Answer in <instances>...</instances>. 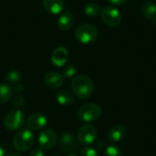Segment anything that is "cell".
I'll use <instances>...</instances> for the list:
<instances>
[{"label":"cell","mask_w":156,"mask_h":156,"mask_svg":"<svg viewBox=\"0 0 156 156\" xmlns=\"http://www.w3.org/2000/svg\"><path fill=\"white\" fill-rule=\"evenodd\" d=\"M70 88L74 95L80 100L89 99L94 91V84L90 78L86 75H79L73 78Z\"/></svg>","instance_id":"1"},{"label":"cell","mask_w":156,"mask_h":156,"mask_svg":"<svg viewBox=\"0 0 156 156\" xmlns=\"http://www.w3.org/2000/svg\"><path fill=\"white\" fill-rule=\"evenodd\" d=\"M35 136L29 129L19 130L13 138V145L18 152H27L34 144Z\"/></svg>","instance_id":"2"},{"label":"cell","mask_w":156,"mask_h":156,"mask_svg":"<svg viewBox=\"0 0 156 156\" xmlns=\"http://www.w3.org/2000/svg\"><path fill=\"white\" fill-rule=\"evenodd\" d=\"M75 37L82 44H91L98 37V30L93 25L82 24L76 28Z\"/></svg>","instance_id":"3"},{"label":"cell","mask_w":156,"mask_h":156,"mask_svg":"<svg viewBox=\"0 0 156 156\" xmlns=\"http://www.w3.org/2000/svg\"><path fill=\"white\" fill-rule=\"evenodd\" d=\"M101 115V108L96 103H87L78 110V117L81 122H92L97 121Z\"/></svg>","instance_id":"4"},{"label":"cell","mask_w":156,"mask_h":156,"mask_svg":"<svg viewBox=\"0 0 156 156\" xmlns=\"http://www.w3.org/2000/svg\"><path fill=\"white\" fill-rule=\"evenodd\" d=\"M25 124V115L20 110H13L7 112L4 118V125L9 131L21 130Z\"/></svg>","instance_id":"5"},{"label":"cell","mask_w":156,"mask_h":156,"mask_svg":"<svg viewBox=\"0 0 156 156\" xmlns=\"http://www.w3.org/2000/svg\"><path fill=\"white\" fill-rule=\"evenodd\" d=\"M101 17L103 23L109 27H118L122 23V14L116 7L112 5H106L101 10Z\"/></svg>","instance_id":"6"},{"label":"cell","mask_w":156,"mask_h":156,"mask_svg":"<svg viewBox=\"0 0 156 156\" xmlns=\"http://www.w3.org/2000/svg\"><path fill=\"white\" fill-rule=\"evenodd\" d=\"M37 142L40 148L44 150H50L56 146L58 143V135L54 130L45 129L39 133Z\"/></svg>","instance_id":"7"},{"label":"cell","mask_w":156,"mask_h":156,"mask_svg":"<svg viewBox=\"0 0 156 156\" xmlns=\"http://www.w3.org/2000/svg\"><path fill=\"white\" fill-rule=\"evenodd\" d=\"M97 137V130L91 124H84L78 131V141L84 145L91 144Z\"/></svg>","instance_id":"8"},{"label":"cell","mask_w":156,"mask_h":156,"mask_svg":"<svg viewBox=\"0 0 156 156\" xmlns=\"http://www.w3.org/2000/svg\"><path fill=\"white\" fill-rule=\"evenodd\" d=\"M48 123V119L47 117L40 113V112H36L33 113L28 117V119L26 122L27 129L30 131H39L42 130Z\"/></svg>","instance_id":"9"},{"label":"cell","mask_w":156,"mask_h":156,"mask_svg":"<svg viewBox=\"0 0 156 156\" xmlns=\"http://www.w3.org/2000/svg\"><path fill=\"white\" fill-rule=\"evenodd\" d=\"M59 147L65 153H70L77 149L78 142L76 137L71 133H64L59 138Z\"/></svg>","instance_id":"10"},{"label":"cell","mask_w":156,"mask_h":156,"mask_svg":"<svg viewBox=\"0 0 156 156\" xmlns=\"http://www.w3.org/2000/svg\"><path fill=\"white\" fill-rule=\"evenodd\" d=\"M64 76L56 71L48 72L44 77V84L50 89H58L61 87L64 83Z\"/></svg>","instance_id":"11"},{"label":"cell","mask_w":156,"mask_h":156,"mask_svg":"<svg viewBox=\"0 0 156 156\" xmlns=\"http://www.w3.org/2000/svg\"><path fill=\"white\" fill-rule=\"evenodd\" d=\"M127 135V128L123 124H116L111 128L108 133V139L113 144L122 142Z\"/></svg>","instance_id":"12"},{"label":"cell","mask_w":156,"mask_h":156,"mask_svg":"<svg viewBox=\"0 0 156 156\" xmlns=\"http://www.w3.org/2000/svg\"><path fill=\"white\" fill-rule=\"evenodd\" d=\"M69 52L63 47L57 48L51 55V62L57 67H63L68 61Z\"/></svg>","instance_id":"13"},{"label":"cell","mask_w":156,"mask_h":156,"mask_svg":"<svg viewBox=\"0 0 156 156\" xmlns=\"http://www.w3.org/2000/svg\"><path fill=\"white\" fill-rule=\"evenodd\" d=\"M44 9L52 15H58L64 8L63 0H42Z\"/></svg>","instance_id":"14"},{"label":"cell","mask_w":156,"mask_h":156,"mask_svg":"<svg viewBox=\"0 0 156 156\" xmlns=\"http://www.w3.org/2000/svg\"><path fill=\"white\" fill-rule=\"evenodd\" d=\"M74 25V16L69 11H64L58 19V27L63 31L69 30Z\"/></svg>","instance_id":"15"},{"label":"cell","mask_w":156,"mask_h":156,"mask_svg":"<svg viewBox=\"0 0 156 156\" xmlns=\"http://www.w3.org/2000/svg\"><path fill=\"white\" fill-rule=\"evenodd\" d=\"M143 16L156 26V5L152 2H145L141 8Z\"/></svg>","instance_id":"16"},{"label":"cell","mask_w":156,"mask_h":156,"mask_svg":"<svg viewBox=\"0 0 156 156\" xmlns=\"http://www.w3.org/2000/svg\"><path fill=\"white\" fill-rule=\"evenodd\" d=\"M57 101L61 106H70L72 103H74V95L66 90H59L57 93Z\"/></svg>","instance_id":"17"},{"label":"cell","mask_w":156,"mask_h":156,"mask_svg":"<svg viewBox=\"0 0 156 156\" xmlns=\"http://www.w3.org/2000/svg\"><path fill=\"white\" fill-rule=\"evenodd\" d=\"M13 88L10 84L0 83V104L6 103L13 96Z\"/></svg>","instance_id":"18"},{"label":"cell","mask_w":156,"mask_h":156,"mask_svg":"<svg viewBox=\"0 0 156 156\" xmlns=\"http://www.w3.org/2000/svg\"><path fill=\"white\" fill-rule=\"evenodd\" d=\"M84 12H85L86 16H88L90 17H96L101 14V9L98 5H96L94 3H90L85 5Z\"/></svg>","instance_id":"19"},{"label":"cell","mask_w":156,"mask_h":156,"mask_svg":"<svg viewBox=\"0 0 156 156\" xmlns=\"http://www.w3.org/2000/svg\"><path fill=\"white\" fill-rule=\"evenodd\" d=\"M104 156H122V152L118 146L112 144L106 148Z\"/></svg>","instance_id":"20"},{"label":"cell","mask_w":156,"mask_h":156,"mask_svg":"<svg viewBox=\"0 0 156 156\" xmlns=\"http://www.w3.org/2000/svg\"><path fill=\"white\" fill-rule=\"evenodd\" d=\"M12 104H13V106L16 108V110H20V109L24 108L25 105H26L25 98H24L23 96H21V95H16V96L13 99Z\"/></svg>","instance_id":"21"},{"label":"cell","mask_w":156,"mask_h":156,"mask_svg":"<svg viewBox=\"0 0 156 156\" xmlns=\"http://www.w3.org/2000/svg\"><path fill=\"white\" fill-rule=\"evenodd\" d=\"M6 79H7V80H8V82L10 84L15 85V84L19 82V80H20V74L17 71H16V70H12V71L8 72V74L6 76Z\"/></svg>","instance_id":"22"},{"label":"cell","mask_w":156,"mask_h":156,"mask_svg":"<svg viewBox=\"0 0 156 156\" xmlns=\"http://www.w3.org/2000/svg\"><path fill=\"white\" fill-rule=\"evenodd\" d=\"M76 72H77L76 67L73 66V65H69V66H67V67L64 68L63 74L62 75L64 76V78L69 79V78H72L73 76H75Z\"/></svg>","instance_id":"23"},{"label":"cell","mask_w":156,"mask_h":156,"mask_svg":"<svg viewBox=\"0 0 156 156\" xmlns=\"http://www.w3.org/2000/svg\"><path fill=\"white\" fill-rule=\"evenodd\" d=\"M80 156H98V153L94 148L88 146L81 150Z\"/></svg>","instance_id":"24"},{"label":"cell","mask_w":156,"mask_h":156,"mask_svg":"<svg viewBox=\"0 0 156 156\" xmlns=\"http://www.w3.org/2000/svg\"><path fill=\"white\" fill-rule=\"evenodd\" d=\"M29 156H45L44 154V150L40 147H37L31 150Z\"/></svg>","instance_id":"25"},{"label":"cell","mask_w":156,"mask_h":156,"mask_svg":"<svg viewBox=\"0 0 156 156\" xmlns=\"http://www.w3.org/2000/svg\"><path fill=\"white\" fill-rule=\"evenodd\" d=\"M13 88V91H15V92H16V93H20V92H22L23 90H24V87H23V85L21 84V83H16V84H15L14 85V87H12Z\"/></svg>","instance_id":"26"},{"label":"cell","mask_w":156,"mask_h":156,"mask_svg":"<svg viewBox=\"0 0 156 156\" xmlns=\"http://www.w3.org/2000/svg\"><path fill=\"white\" fill-rule=\"evenodd\" d=\"M109 3H111L113 5H122L127 2V0H108Z\"/></svg>","instance_id":"27"},{"label":"cell","mask_w":156,"mask_h":156,"mask_svg":"<svg viewBox=\"0 0 156 156\" xmlns=\"http://www.w3.org/2000/svg\"><path fill=\"white\" fill-rule=\"evenodd\" d=\"M5 149H4V147L0 144V156H5Z\"/></svg>","instance_id":"28"},{"label":"cell","mask_w":156,"mask_h":156,"mask_svg":"<svg viewBox=\"0 0 156 156\" xmlns=\"http://www.w3.org/2000/svg\"><path fill=\"white\" fill-rule=\"evenodd\" d=\"M6 156H22V155H20L19 154H9L8 155H6Z\"/></svg>","instance_id":"29"},{"label":"cell","mask_w":156,"mask_h":156,"mask_svg":"<svg viewBox=\"0 0 156 156\" xmlns=\"http://www.w3.org/2000/svg\"><path fill=\"white\" fill-rule=\"evenodd\" d=\"M68 156H78V155H77V154H69Z\"/></svg>","instance_id":"30"},{"label":"cell","mask_w":156,"mask_h":156,"mask_svg":"<svg viewBox=\"0 0 156 156\" xmlns=\"http://www.w3.org/2000/svg\"><path fill=\"white\" fill-rule=\"evenodd\" d=\"M53 156H59V155H53Z\"/></svg>","instance_id":"31"}]
</instances>
